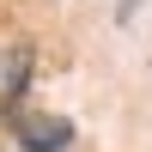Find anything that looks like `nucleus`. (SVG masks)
<instances>
[{
	"mask_svg": "<svg viewBox=\"0 0 152 152\" xmlns=\"http://www.w3.org/2000/svg\"><path fill=\"white\" fill-rule=\"evenodd\" d=\"M12 134H18L24 152H61L73 140V128L61 116H24V110H12Z\"/></svg>",
	"mask_w": 152,
	"mask_h": 152,
	"instance_id": "f257e3e1",
	"label": "nucleus"
}]
</instances>
